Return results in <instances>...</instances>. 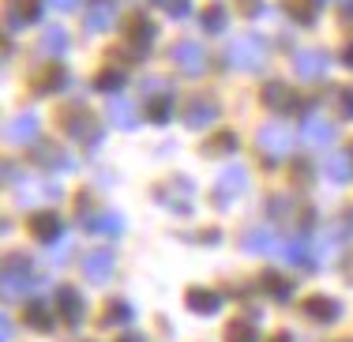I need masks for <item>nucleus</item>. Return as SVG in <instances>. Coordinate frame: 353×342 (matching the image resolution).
I'll list each match as a JSON object with an SVG mask.
<instances>
[{"instance_id": "obj_39", "label": "nucleus", "mask_w": 353, "mask_h": 342, "mask_svg": "<svg viewBox=\"0 0 353 342\" xmlns=\"http://www.w3.org/2000/svg\"><path fill=\"white\" fill-rule=\"evenodd\" d=\"M143 90H147L150 98H165V94H173V83L170 79H147V83H143Z\"/></svg>"}, {"instance_id": "obj_45", "label": "nucleus", "mask_w": 353, "mask_h": 342, "mask_svg": "<svg viewBox=\"0 0 353 342\" xmlns=\"http://www.w3.org/2000/svg\"><path fill=\"white\" fill-rule=\"evenodd\" d=\"M121 342H147V339H143L139 331H132V328H128V331H124V335H121Z\"/></svg>"}, {"instance_id": "obj_11", "label": "nucleus", "mask_w": 353, "mask_h": 342, "mask_svg": "<svg viewBox=\"0 0 353 342\" xmlns=\"http://www.w3.org/2000/svg\"><path fill=\"white\" fill-rule=\"evenodd\" d=\"M57 308H61V316L72 323V328H79L83 316H87V301H83V294H79V290H72V286L57 290Z\"/></svg>"}, {"instance_id": "obj_17", "label": "nucleus", "mask_w": 353, "mask_h": 342, "mask_svg": "<svg viewBox=\"0 0 353 342\" xmlns=\"http://www.w3.org/2000/svg\"><path fill=\"white\" fill-rule=\"evenodd\" d=\"M263 105L274 110V113H293L301 102H297V94H293L285 83H263Z\"/></svg>"}, {"instance_id": "obj_41", "label": "nucleus", "mask_w": 353, "mask_h": 342, "mask_svg": "<svg viewBox=\"0 0 353 342\" xmlns=\"http://www.w3.org/2000/svg\"><path fill=\"white\" fill-rule=\"evenodd\" d=\"M339 105H342V117H346V121H353V90H350V87L339 90Z\"/></svg>"}, {"instance_id": "obj_48", "label": "nucleus", "mask_w": 353, "mask_h": 342, "mask_svg": "<svg viewBox=\"0 0 353 342\" xmlns=\"http://www.w3.org/2000/svg\"><path fill=\"white\" fill-rule=\"evenodd\" d=\"M342 8H346V12L353 15V0H342Z\"/></svg>"}, {"instance_id": "obj_30", "label": "nucleus", "mask_w": 353, "mask_h": 342, "mask_svg": "<svg viewBox=\"0 0 353 342\" xmlns=\"http://www.w3.org/2000/svg\"><path fill=\"white\" fill-rule=\"evenodd\" d=\"M259 286H263V290H267V297H274V301H290V297H293L290 279H282V274L274 271V267L259 274Z\"/></svg>"}, {"instance_id": "obj_29", "label": "nucleus", "mask_w": 353, "mask_h": 342, "mask_svg": "<svg viewBox=\"0 0 353 342\" xmlns=\"http://www.w3.org/2000/svg\"><path fill=\"white\" fill-rule=\"evenodd\" d=\"M132 320H136V308L124 301V297L109 301V305H105V312H102V323H105V328H128Z\"/></svg>"}, {"instance_id": "obj_14", "label": "nucleus", "mask_w": 353, "mask_h": 342, "mask_svg": "<svg viewBox=\"0 0 353 342\" xmlns=\"http://www.w3.org/2000/svg\"><path fill=\"white\" fill-rule=\"evenodd\" d=\"M154 38H158V23H150V19H132L128 23V46H132V57H136V61L147 57V46Z\"/></svg>"}, {"instance_id": "obj_9", "label": "nucleus", "mask_w": 353, "mask_h": 342, "mask_svg": "<svg viewBox=\"0 0 353 342\" xmlns=\"http://www.w3.org/2000/svg\"><path fill=\"white\" fill-rule=\"evenodd\" d=\"M327 68H331V57L323 49H301V53H293V72L301 79H319Z\"/></svg>"}, {"instance_id": "obj_49", "label": "nucleus", "mask_w": 353, "mask_h": 342, "mask_svg": "<svg viewBox=\"0 0 353 342\" xmlns=\"http://www.w3.org/2000/svg\"><path fill=\"white\" fill-rule=\"evenodd\" d=\"M271 342H293L290 335H279V339H271Z\"/></svg>"}, {"instance_id": "obj_34", "label": "nucleus", "mask_w": 353, "mask_h": 342, "mask_svg": "<svg viewBox=\"0 0 353 342\" xmlns=\"http://www.w3.org/2000/svg\"><path fill=\"white\" fill-rule=\"evenodd\" d=\"M199 19H203V30L218 34V30H225V8H222V4H207Z\"/></svg>"}, {"instance_id": "obj_43", "label": "nucleus", "mask_w": 353, "mask_h": 342, "mask_svg": "<svg viewBox=\"0 0 353 342\" xmlns=\"http://www.w3.org/2000/svg\"><path fill=\"white\" fill-rule=\"evenodd\" d=\"M241 12H245V15H259V12H263V0H241Z\"/></svg>"}, {"instance_id": "obj_42", "label": "nucleus", "mask_w": 353, "mask_h": 342, "mask_svg": "<svg viewBox=\"0 0 353 342\" xmlns=\"http://www.w3.org/2000/svg\"><path fill=\"white\" fill-rule=\"evenodd\" d=\"M83 0H49V8H57V12H75Z\"/></svg>"}, {"instance_id": "obj_31", "label": "nucleus", "mask_w": 353, "mask_h": 342, "mask_svg": "<svg viewBox=\"0 0 353 342\" xmlns=\"http://www.w3.org/2000/svg\"><path fill=\"white\" fill-rule=\"evenodd\" d=\"M282 8L293 23H312L316 19V0H282Z\"/></svg>"}, {"instance_id": "obj_20", "label": "nucleus", "mask_w": 353, "mask_h": 342, "mask_svg": "<svg viewBox=\"0 0 353 342\" xmlns=\"http://www.w3.org/2000/svg\"><path fill=\"white\" fill-rule=\"evenodd\" d=\"M30 230H34V237L41 241V245H53V241H61L64 222H61L57 211H38L34 219H30Z\"/></svg>"}, {"instance_id": "obj_32", "label": "nucleus", "mask_w": 353, "mask_h": 342, "mask_svg": "<svg viewBox=\"0 0 353 342\" xmlns=\"http://www.w3.org/2000/svg\"><path fill=\"white\" fill-rule=\"evenodd\" d=\"M128 83V76H124L121 68H105V72H98L94 76V90H105V94H117V90Z\"/></svg>"}, {"instance_id": "obj_5", "label": "nucleus", "mask_w": 353, "mask_h": 342, "mask_svg": "<svg viewBox=\"0 0 353 342\" xmlns=\"http://www.w3.org/2000/svg\"><path fill=\"white\" fill-rule=\"evenodd\" d=\"M248 192V170L245 165H230L218 173L214 181V203L218 207H233V199H241Z\"/></svg>"}, {"instance_id": "obj_2", "label": "nucleus", "mask_w": 353, "mask_h": 342, "mask_svg": "<svg viewBox=\"0 0 353 342\" xmlns=\"http://www.w3.org/2000/svg\"><path fill=\"white\" fill-rule=\"evenodd\" d=\"M225 61H230L233 68H241V72H259L267 64V41L259 34L237 38L230 49H225Z\"/></svg>"}, {"instance_id": "obj_22", "label": "nucleus", "mask_w": 353, "mask_h": 342, "mask_svg": "<svg viewBox=\"0 0 353 342\" xmlns=\"http://www.w3.org/2000/svg\"><path fill=\"white\" fill-rule=\"evenodd\" d=\"M68 46H72V38H68V30H64V27H57V23H53V27H46V30H41L38 49L49 57V61H61V57L68 53Z\"/></svg>"}, {"instance_id": "obj_33", "label": "nucleus", "mask_w": 353, "mask_h": 342, "mask_svg": "<svg viewBox=\"0 0 353 342\" xmlns=\"http://www.w3.org/2000/svg\"><path fill=\"white\" fill-rule=\"evenodd\" d=\"M225 342H259V328L248 320H233L225 328Z\"/></svg>"}, {"instance_id": "obj_26", "label": "nucleus", "mask_w": 353, "mask_h": 342, "mask_svg": "<svg viewBox=\"0 0 353 342\" xmlns=\"http://www.w3.org/2000/svg\"><path fill=\"white\" fill-rule=\"evenodd\" d=\"M184 305L196 316H214L218 308H222V294H214V290H188V294H184Z\"/></svg>"}, {"instance_id": "obj_38", "label": "nucleus", "mask_w": 353, "mask_h": 342, "mask_svg": "<svg viewBox=\"0 0 353 342\" xmlns=\"http://www.w3.org/2000/svg\"><path fill=\"white\" fill-rule=\"evenodd\" d=\"M147 117H150L154 124H165V121H170V94H165V98H154V102H150V110H147Z\"/></svg>"}, {"instance_id": "obj_6", "label": "nucleus", "mask_w": 353, "mask_h": 342, "mask_svg": "<svg viewBox=\"0 0 353 342\" xmlns=\"http://www.w3.org/2000/svg\"><path fill=\"white\" fill-rule=\"evenodd\" d=\"M256 147L267 162H282V158H290V151H293V139L285 128H279V124H263V128L256 132Z\"/></svg>"}, {"instance_id": "obj_25", "label": "nucleus", "mask_w": 353, "mask_h": 342, "mask_svg": "<svg viewBox=\"0 0 353 342\" xmlns=\"http://www.w3.org/2000/svg\"><path fill=\"white\" fill-rule=\"evenodd\" d=\"M105 113H109V124H113V128H121V132H132V128H139L136 105H132L128 98H113Z\"/></svg>"}, {"instance_id": "obj_18", "label": "nucleus", "mask_w": 353, "mask_h": 342, "mask_svg": "<svg viewBox=\"0 0 353 342\" xmlns=\"http://www.w3.org/2000/svg\"><path fill=\"white\" fill-rule=\"evenodd\" d=\"M4 19H8V27H15V30L30 27V23L41 19V0H12Z\"/></svg>"}, {"instance_id": "obj_13", "label": "nucleus", "mask_w": 353, "mask_h": 342, "mask_svg": "<svg viewBox=\"0 0 353 342\" xmlns=\"http://www.w3.org/2000/svg\"><path fill=\"white\" fill-rule=\"evenodd\" d=\"M301 136H305L308 147H331L334 143V124L323 121V117H316V113H308L305 124H301Z\"/></svg>"}, {"instance_id": "obj_4", "label": "nucleus", "mask_w": 353, "mask_h": 342, "mask_svg": "<svg viewBox=\"0 0 353 342\" xmlns=\"http://www.w3.org/2000/svg\"><path fill=\"white\" fill-rule=\"evenodd\" d=\"M64 132H68V139H75V143H87L90 151L102 143V124H98V117L87 113V110L64 113Z\"/></svg>"}, {"instance_id": "obj_47", "label": "nucleus", "mask_w": 353, "mask_h": 342, "mask_svg": "<svg viewBox=\"0 0 353 342\" xmlns=\"http://www.w3.org/2000/svg\"><path fill=\"white\" fill-rule=\"evenodd\" d=\"M346 233H350V237H353V211H350V222H346Z\"/></svg>"}, {"instance_id": "obj_35", "label": "nucleus", "mask_w": 353, "mask_h": 342, "mask_svg": "<svg viewBox=\"0 0 353 342\" xmlns=\"http://www.w3.org/2000/svg\"><path fill=\"white\" fill-rule=\"evenodd\" d=\"M27 323H30L34 331H49V328H53V320H49V308H46V301H34V305L27 308Z\"/></svg>"}, {"instance_id": "obj_27", "label": "nucleus", "mask_w": 353, "mask_h": 342, "mask_svg": "<svg viewBox=\"0 0 353 342\" xmlns=\"http://www.w3.org/2000/svg\"><path fill=\"white\" fill-rule=\"evenodd\" d=\"M68 83H72V76H68V68H64V64H49V68L38 76L34 90H38V94H57V90H64Z\"/></svg>"}, {"instance_id": "obj_12", "label": "nucleus", "mask_w": 353, "mask_h": 342, "mask_svg": "<svg viewBox=\"0 0 353 342\" xmlns=\"http://www.w3.org/2000/svg\"><path fill=\"white\" fill-rule=\"evenodd\" d=\"M117 23V0H90L87 8V34H102Z\"/></svg>"}, {"instance_id": "obj_16", "label": "nucleus", "mask_w": 353, "mask_h": 342, "mask_svg": "<svg viewBox=\"0 0 353 342\" xmlns=\"http://www.w3.org/2000/svg\"><path fill=\"white\" fill-rule=\"evenodd\" d=\"M279 252H282L293 267H301V271H316V256H312V248H308V237H305V233H301V237L282 241Z\"/></svg>"}, {"instance_id": "obj_40", "label": "nucleus", "mask_w": 353, "mask_h": 342, "mask_svg": "<svg viewBox=\"0 0 353 342\" xmlns=\"http://www.w3.org/2000/svg\"><path fill=\"white\" fill-rule=\"evenodd\" d=\"M267 211H271L274 219H290V214H293V199H285V196H274Z\"/></svg>"}, {"instance_id": "obj_7", "label": "nucleus", "mask_w": 353, "mask_h": 342, "mask_svg": "<svg viewBox=\"0 0 353 342\" xmlns=\"http://www.w3.org/2000/svg\"><path fill=\"white\" fill-rule=\"evenodd\" d=\"M34 162L41 165L46 173H72L75 170V158L57 143H38L34 147Z\"/></svg>"}, {"instance_id": "obj_23", "label": "nucleus", "mask_w": 353, "mask_h": 342, "mask_svg": "<svg viewBox=\"0 0 353 342\" xmlns=\"http://www.w3.org/2000/svg\"><path fill=\"white\" fill-rule=\"evenodd\" d=\"M339 301H334V297H327V294H312L305 301V316L308 320H316V323H334L339 320Z\"/></svg>"}, {"instance_id": "obj_19", "label": "nucleus", "mask_w": 353, "mask_h": 342, "mask_svg": "<svg viewBox=\"0 0 353 342\" xmlns=\"http://www.w3.org/2000/svg\"><path fill=\"white\" fill-rule=\"evenodd\" d=\"M4 136L12 143H34L38 139V113H19L4 124Z\"/></svg>"}, {"instance_id": "obj_3", "label": "nucleus", "mask_w": 353, "mask_h": 342, "mask_svg": "<svg viewBox=\"0 0 353 342\" xmlns=\"http://www.w3.org/2000/svg\"><path fill=\"white\" fill-rule=\"evenodd\" d=\"M192 196H196V185L188 177H170L165 185L154 188V199L165 207V211H176V214H188L192 211Z\"/></svg>"}, {"instance_id": "obj_44", "label": "nucleus", "mask_w": 353, "mask_h": 342, "mask_svg": "<svg viewBox=\"0 0 353 342\" xmlns=\"http://www.w3.org/2000/svg\"><path fill=\"white\" fill-rule=\"evenodd\" d=\"M12 335H15V328H12V320L4 316V328H0V342H12Z\"/></svg>"}, {"instance_id": "obj_1", "label": "nucleus", "mask_w": 353, "mask_h": 342, "mask_svg": "<svg viewBox=\"0 0 353 342\" xmlns=\"http://www.w3.org/2000/svg\"><path fill=\"white\" fill-rule=\"evenodd\" d=\"M34 286H41V274L34 271V263H30L27 256L4 260V297L8 301H23Z\"/></svg>"}, {"instance_id": "obj_10", "label": "nucleus", "mask_w": 353, "mask_h": 342, "mask_svg": "<svg viewBox=\"0 0 353 342\" xmlns=\"http://www.w3.org/2000/svg\"><path fill=\"white\" fill-rule=\"evenodd\" d=\"M173 64L181 72H188V76H199V72L207 68L203 46H196V41H176V46H173Z\"/></svg>"}, {"instance_id": "obj_46", "label": "nucleus", "mask_w": 353, "mask_h": 342, "mask_svg": "<svg viewBox=\"0 0 353 342\" xmlns=\"http://www.w3.org/2000/svg\"><path fill=\"white\" fill-rule=\"evenodd\" d=\"M342 61H346V64H350V68H353V46L346 49V57H342Z\"/></svg>"}, {"instance_id": "obj_28", "label": "nucleus", "mask_w": 353, "mask_h": 342, "mask_svg": "<svg viewBox=\"0 0 353 342\" xmlns=\"http://www.w3.org/2000/svg\"><path fill=\"white\" fill-rule=\"evenodd\" d=\"M327 177L334 185H350L353 181V151H339V154L327 158Z\"/></svg>"}, {"instance_id": "obj_8", "label": "nucleus", "mask_w": 353, "mask_h": 342, "mask_svg": "<svg viewBox=\"0 0 353 342\" xmlns=\"http://www.w3.org/2000/svg\"><path fill=\"white\" fill-rule=\"evenodd\" d=\"M214 121H218L214 98L199 94V98H188V102H184V124H188V128H207V124H214Z\"/></svg>"}, {"instance_id": "obj_24", "label": "nucleus", "mask_w": 353, "mask_h": 342, "mask_svg": "<svg viewBox=\"0 0 353 342\" xmlns=\"http://www.w3.org/2000/svg\"><path fill=\"white\" fill-rule=\"evenodd\" d=\"M241 248H245V252H279L282 241H279V233H274V230L259 226V230H248L245 237H241Z\"/></svg>"}, {"instance_id": "obj_36", "label": "nucleus", "mask_w": 353, "mask_h": 342, "mask_svg": "<svg viewBox=\"0 0 353 342\" xmlns=\"http://www.w3.org/2000/svg\"><path fill=\"white\" fill-rule=\"evenodd\" d=\"M233 151H237V136L233 132H222V136H214L207 143V154H233Z\"/></svg>"}, {"instance_id": "obj_21", "label": "nucleus", "mask_w": 353, "mask_h": 342, "mask_svg": "<svg viewBox=\"0 0 353 342\" xmlns=\"http://www.w3.org/2000/svg\"><path fill=\"white\" fill-rule=\"evenodd\" d=\"M87 230L94 233V237H121L124 230H128V222H124V214L117 211H98L87 219Z\"/></svg>"}, {"instance_id": "obj_37", "label": "nucleus", "mask_w": 353, "mask_h": 342, "mask_svg": "<svg viewBox=\"0 0 353 342\" xmlns=\"http://www.w3.org/2000/svg\"><path fill=\"white\" fill-rule=\"evenodd\" d=\"M158 8H162L165 15H173V19H184V15H192V0H154Z\"/></svg>"}, {"instance_id": "obj_15", "label": "nucleus", "mask_w": 353, "mask_h": 342, "mask_svg": "<svg viewBox=\"0 0 353 342\" xmlns=\"http://www.w3.org/2000/svg\"><path fill=\"white\" fill-rule=\"evenodd\" d=\"M113 252H90L87 260H83V279L94 282V286H105L109 279H113Z\"/></svg>"}]
</instances>
